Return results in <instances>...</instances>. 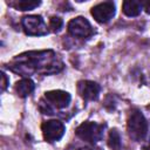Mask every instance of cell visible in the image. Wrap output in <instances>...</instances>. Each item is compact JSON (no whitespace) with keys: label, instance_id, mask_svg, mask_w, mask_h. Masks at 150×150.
I'll return each instance as SVG.
<instances>
[{"label":"cell","instance_id":"obj_6","mask_svg":"<svg viewBox=\"0 0 150 150\" xmlns=\"http://www.w3.org/2000/svg\"><path fill=\"white\" fill-rule=\"evenodd\" d=\"M68 33L79 39H88L94 34V29L90 25V22L83 18V16H77L68 22Z\"/></svg>","mask_w":150,"mask_h":150},{"label":"cell","instance_id":"obj_18","mask_svg":"<svg viewBox=\"0 0 150 150\" xmlns=\"http://www.w3.org/2000/svg\"><path fill=\"white\" fill-rule=\"evenodd\" d=\"M146 150H150V146H149V148H146Z\"/></svg>","mask_w":150,"mask_h":150},{"label":"cell","instance_id":"obj_8","mask_svg":"<svg viewBox=\"0 0 150 150\" xmlns=\"http://www.w3.org/2000/svg\"><path fill=\"white\" fill-rule=\"evenodd\" d=\"M115 4L112 1H103L94 6L90 11L94 19L100 23H107L115 15Z\"/></svg>","mask_w":150,"mask_h":150},{"label":"cell","instance_id":"obj_12","mask_svg":"<svg viewBox=\"0 0 150 150\" xmlns=\"http://www.w3.org/2000/svg\"><path fill=\"white\" fill-rule=\"evenodd\" d=\"M8 4L18 11H30V9H34L35 7H38L41 4V1H38V0H15V1H12Z\"/></svg>","mask_w":150,"mask_h":150},{"label":"cell","instance_id":"obj_15","mask_svg":"<svg viewBox=\"0 0 150 150\" xmlns=\"http://www.w3.org/2000/svg\"><path fill=\"white\" fill-rule=\"evenodd\" d=\"M1 80H2V82H1V89L5 90L7 88V86H8V83H9V80L7 79V76H6V74L4 71L1 73Z\"/></svg>","mask_w":150,"mask_h":150},{"label":"cell","instance_id":"obj_10","mask_svg":"<svg viewBox=\"0 0 150 150\" xmlns=\"http://www.w3.org/2000/svg\"><path fill=\"white\" fill-rule=\"evenodd\" d=\"M14 88H15L16 94L20 97H27L28 95H30L34 91L35 84H34V82L30 79L25 77V79H21L20 81H18L15 83V87Z\"/></svg>","mask_w":150,"mask_h":150},{"label":"cell","instance_id":"obj_13","mask_svg":"<svg viewBox=\"0 0 150 150\" xmlns=\"http://www.w3.org/2000/svg\"><path fill=\"white\" fill-rule=\"evenodd\" d=\"M108 144L111 150H122V142H121V136L120 132L116 129L110 130L109 132V139Z\"/></svg>","mask_w":150,"mask_h":150},{"label":"cell","instance_id":"obj_3","mask_svg":"<svg viewBox=\"0 0 150 150\" xmlns=\"http://www.w3.org/2000/svg\"><path fill=\"white\" fill-rule=\"evenodd\" d=\"M127 128H128V134H129L130 138L136 142H141L148 135L149 124H148L144 115L139 110L134 109L129 115Z\"/></svg>","mask_w":150,"mask_h":150},{"label":"cell","instance_id":"obj_14","mask_svg":"<svg viewBox=\"0 0 150 150\" xmlns=\"http://www.w3.org/2000/svg\"><path fill=\"white\" fill-rule=\"evenodd\" d=\"M63 26V21L59 16H52L49 19V27L52 28L53 32H59Z\"/></svg>","mask_w":150,"mask_h":150},{"label":"cell","instance_id":"obj_9","mask_svg":"<svg viewBox=\"0 0 150 150\" xmlns=\"http://www.w3.org/2000/svg\"><path fill=\"white\" fill-rule=\"evenodd\" d=\"M101 87L98 83L89 80H82L77 82V93L86 101H95L98 97Z\"/></svg>","mask_w":150,"mask_h":150},{"label":"cell","instance_id":"obj_7","mask_svg":"<svg viewBox=\"0 0 150 150\" xmlns=\"http://www.w3.org/2000/svg\"><path fill=\"white\" fill-rule=\"evenodd\" d=\"M41 130H42L45 141L53 143L62 138V136L64 135L66 128L62 122L56 121V120H50V121H46L42 123Z\"/></svg>","mask_w":150,"mask_h":150},{"label":"cell","instance_id":"obj_17","mask_svg":"<svg viewBox=\"0 0 150 150\" xmlns=\"http://www.w3.org/2000/svg\"><path fill=\"white\" fill-rule=\"evenodd\" d=\"M79 150H100V149H95V148L88 146V148H81V149H79Z\"/></svg>","mask_w":150,"mask_h":150},{"label":"cell","instance_id":"obj_16","mask_svg":"<svg viewBox=\"0 0 150 150\" xmlns=\"http://www.w3.org/2000/svg\"><path fill=\"white\" fill-rule=\"evenodd\" d=\"M141 2H142L143 9H144L148 14H150V0H145V1H141Z\"/></svg>","mask_w":150,"mask_h":150},{"label":"cell","instance_id":"obj_1","mask_svg":"<svg viewBox=\"0 0 150 150\" xmlns=\"http://www.w3.org/2000/svg\"><path fill=\"white\" fill-rule=\"evenodd\" d=\"M8 68L22 76L33 74L49 75L59 73L63 69V62L54 50H32L15 56Z\"/></svg>","mask_w":150,"mask_h":150},{"label":"cell","instance_id":"obj_2","mask_svg":"<svg viewBox=\"0 0 150 150\" xmlns=\"http://www.w3.org/2000/svg\"><path fill=\"white\" fill-rule=\"evenodd\" d=\"M46 102L41 101L40 109L43 114L52 115L54 114V109H63L66 108L71 100L69 93L63 90H50L45 93Z\"/></svg>","mask_w":150,"mask_h":150},{"label":"cell","instance_id":"obj_11","mask_svg":"<svg viewBox=\"0 0 150 150\" xmlns=\"http://www.w3.org/2000/svg\"><path fill=\"white\" fill-rule=\"evenodd\" d=\"M142 9V2L137 0H125L122 4V11L127 16H137Z\"/></svg>","mask_w":150,"mask_h":150},{"label":"cell","instance_id":"obj_4","mask_svg":"<svg viewBox=\"0 0 150 150\" xmlns=\"http://www.w3.org/2000/svg\"><path fill=\"white\" fill-rule=\"evenodd\" d=\"M104 125L103 124H98L96 122H91V121H87L81 123L77 128H76V135L89 143H96L98 141H101L103 138V134H104Z\"/></svg>","mask_w":150,"mask_h":150},{"label":"cell","instance_id":"obj_19","mask_svg":"<svg viewBox=\"0 0 150 150\" xmlns=\"http://www.w3.org/2000/svg\"><path fill=\"white\" fill-rule=\"evenodd\" d=\"M149 108H150V105H149Z\"/></svg>","mask_w":150,"mask_h":150},{"label":"cell","instance_id":"obj_5","mask_svg":"<svg viewBox=\"0 0 150 150\" xmlns=\"http://www.w3.org/2000/svg\"><path fill=\"white\" fill-rule=\"evenodd\" d=\"M23 32L30 36H41L48 33L46 22L41 15H27L21 20Z\"/></svg>","mask_w":150,"mask_h":150}]
</instances>
